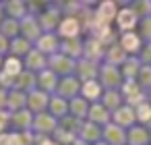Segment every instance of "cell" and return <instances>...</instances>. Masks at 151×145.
Segmentation results:
<instances>
[{"label":"cell","mask_w":151,"mask_h":145,"mask_svg":"<svg viewBox=\"0 0 151 145\" xmlns=\"http://www.w3.org/2000/svg\"><path fill=\"white\" fill-rule=\"evenodd\" d=\"M64 29H66V33H73V29H75V23H66V25H64Z\"/></svg>","instance_id":"6da1fadb"}]
</instances>
